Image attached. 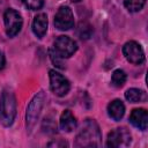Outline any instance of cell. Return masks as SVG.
I'll return each instance as SVG.
<instances>
[{"mask_svg":"<svg viewBox=\"0 0 148 148\" xmlns=\"http://www.w3.org/2000/svg\"><path fill=\"white\" fill-rule=\"evenodd\" d=\"M102 143V133L98 124L94 119H86L79 133L75 136V147H99Z\"/></svg>","mask_w":148,"mask_h":148,"instance_id":"cell-1","label":"cell"},{"mask_svg":"<svg viewBox=\"0 0 148 148\" xmlns=\"http://www.w3.org/2000/svg\"><path fill=\"white\" fill-rule=\"evenodd\" d=\"M16 116V98L10 90H3L0 96V123L8 127Z\"/></svg>","mask_w":148,"mask_h":148,"instance_id":"cell-2","label":"cell"},{"mask_svg":"<svg viewBox=\"0 0 148 148\" xmlns=\"http://www.w3.org/2000/svg\"><path fill=\"white\" fill-rule=\"evenodd\" d=\"M44 101H45V94L44 91H39L38 94H36L34 96V98L31 99V102L29 103L28 108H27V114H25V120H27V128L28 131H32V128L35 127L43 105H44Z\"/></svg>","mask_w":148,"mask_h":148,"instance_id":"cell-3","label":"cell"},{"mask_svg":"<svg viewBox=\"0 0 148 148\" xmlns=\"http://www.w3.org/2000/svg\"><path fill=\"white\" fill-rule=\"evenodd\" d=\"M77 50L76 42L68 36H59L54 43H53V49L50 50L54 56H57L60 59L69 58L71 56L74 54V52Z\"/></svg>","mask_w":148,"mask_h":148,"instance_id":"cell-4","label":"cell"},{"mask_svg":"<svg viewBox=\"0 0 148 148\" xmlns=\"http://www.w3.org/2000/svg\"><path fill=\"white\" fill-rule=\"evenodd\" d=\"M132 135L126 127H118L108 134L106 147L109 148H124L131 145Z\"/></svg>","mask_w":148,"mask_h":148,"instance_id":"cell-5","label":"cell"},{"mask_svg":"<svg viewBox=\"0 0 148 148\" xmlns=\"http://www.w3.org/2000/svg\"><path fill=\"white\" fill-rule=\"evenodd\" d=\"M3 22L6 27V34L9 37L16 36L21 31V28L23 24L21 14L13 8L6 9V12L3 13Z\"/></svg>","mask_w":148,"mask_h":148,"instance_id":"cell-6","label":"cell"},{"mask_svg":"<svg viewBox=\"0 0 148 148\" xmlns=\"http://www.w3.org/2000/svg\"><path fill=\"white\" fill-rule=\"evenodd\" d=\"M49 76H50V88L54 95L61 97L69 91L71 83L64 75H61L54 69H50Z\"/></svg>","mask_w":148,"mask_h":148,"instance_id":"cell-7","label":"cell"},{"mask_svg":"<svg viewBox=\"0 0 148 148\" xmlns=\"http://www.w3.org/2000/svg\"><path fill=\"white\" fill-rule=\"evenodd\" d=\"M123 53L127 61L134 65H140L145 61V52L141 45L135 40H130L123 46Z\"/></svg>","mask_w":148,"mask_h":148,"instance_id":"cell-8","label":"cell"},{"mask_svg":"<svg viewBox=\"0 0 148 148\" xmlns=\"http://www.w3.org/2000/svg\"><path fill=\"white\" fill-rule=\"evenodd\" d=\"M54 25L58 30L65 31L69 30L74 25V16L73 12L68 6H61L56 16H54Z\"/></svg>","mask_w":148,"mask_h":148,"instance_id":"cell-9","label":"cell"},{"mask_svg":"<svg viewBox=\"0 0 148 148\" xmlns=\"http://www.w3.org/2000/svg\"><path fill=\"white\" fill-rule=\"evenodd\" d=\"M130 121L131 124L141 130L146 131L148 126V113L145 109H134L130 114Z\"/></svg>","mask_w":148,"mask_h":148,"instance_id":"cell-10","label":"cell"},{"mask_svg":"<svg viewBox=\"0 0 148 148\" xmlns=\"http://www.w3.org/2000/svg\"><path fill=\"white\" fill-rule=\"evenodd\" d=\"M47 16L46 14L42 13L35 16L32 21V31L38 38H43L47 31Z\"/></svg>","mask_w":148,"mask_h":148,"instance_id":"cell-11","label":"cell"},{"mask_svg":"<svg viewBox=\"0 0 148 148\" xmlns=\"http://www.w3.org/2000/svg\"><path fill=\"white\" fill-rule=\"evenodd\" d=\"M76 125H77V121L74 114L69 110H65L60 116V120H59L60 128L64 132H72L76 128Z\"/></svg>","mask_w":148,"mask_h":148,"instance_id":"cell-12","label":"cell"},{"mask_svg":"<svg viewBox=\"0 0 148 148\" xmlns=\"http://www.w3.org/2000/svg\"><path fill=\"white\" fill-rule=\"evenodd\" d=\"M125 113V105L120 99H113L108 105V114L113 120L118 121L124 117Z\"/></svg>","mask_w":148,"mask_h":148,"instance_id":"cell-13","label":"cell"},{"mask_svg":"<svg viewBox=\"0 0 148 148\" xmlns=\"http://www.w3.org/2000/svg\"><path fill=\"white\" fill-rule=\"evenodd\" d=\"M125 98L131 102V103H139V102H143L147 98V95L143 90L138 89V88H131L128 90H126L125 92Z\"/></svg>","mask_w":148,"mask_h":148,"instance_id":"cell-14","label":"cell"},{"mask_svg":"<svg viewBox=\"0 0 148 148\" xmlns=\"http://www.w3.org/2000/svg\"><path fill=\"white\" fill-rule=\"evenodd\" d=\"M126 73L123 71V69H116L113 73H112V76H111V83L117 87V88H120L125 84L126 82Z\"/></svg>","mask_w":148,"mask_h":148,"instance_id":"cell-15","label":"cell"},{"mask_svg":"<svg viewBox=\"0 0 148 148\" xmlns=\"http://www.w3.org/2000/svg\"><path fill=\"white\" fill-rule=\"evenodd\" d=\"M145 3H146V0H124L125 7L132 13L141 10Z\"/></svg>","mask_w":148,"mask_h":148,"instance_id":"cell-16","label":"cell"},{"mask_svg":"<svg viewBox=\"0 0 148 148\" xmlns=\"http://www.w3.org/2000/svg\"><path fill=\"white\" fill-rule=\"evenodd\" d=\"M91 32H92V28H91L90 24H88L87 22H80L79 28H77V35H79L80 38L87 39V38L90 37Z\"/></svg>","mask_w":148,"mask_h":148,"instance_id":"cell-17","label":"cell"},{"mask_svg":"<svg viewBox=\"0 0 148 148\" xmlns=\"http://www.w3.org/2000/svg\"><path fill=\"white\" fill-rule=\"evenodd\" d=\"M22 1H23V5L30 10L40 9L45 2V0H22Z\"/></svg>","mask_w":148,"mask_h":148,"instance_id":"cell-18","label":"cell"},{"mask_svg":"<svg viewBox=\"0 0 148 148\" xmlns=\"http://www.w3.org/2000/svg\"><path fill=\"white\" fill-rule=\"evenodd\" d=\"M5 64H6V59H5V56L3 53L0 51V71L5 67Z\"/></svg>","mask_w":148,"mask_h":148,"instance_id":"cell-19","label":"cell"},{"mask_svg":"<svg viewBox=\"0 0 148 148\" xmlns=\"http://www.w3.org/2000/svg\"><path fill=\"white\" fill-rule=\"evenodd\" d=\"M81 0H72V2H80Z\"/></svg>","mask_w":148,"mask_h":148,"instance_id":"cell-20","label":"cell"}]
</instances>
